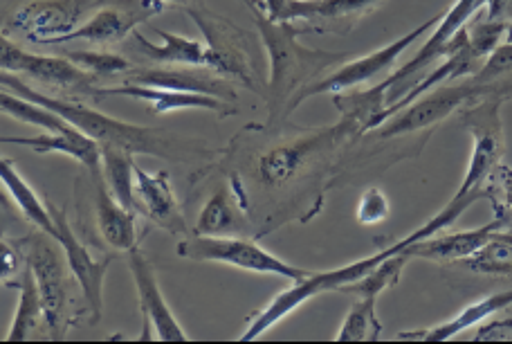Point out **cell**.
<instances>
[{
  "label": "cell",
  "instance_id": "6da1fadb",
  "mask_svg": "<svg viewBox=\"0 0 512 344\" xmlns=\"http://www.w3.org/2000/svg\"><path fill=\"white\" fill-rule=\"evenodd\" d=\"M250 7L261 41L268 50L270 79L265 84V102L270 120L283 122L297 108V97L317 75L346 61V52L310 50L297 39L295 25L277 23L265 14L261 0H243Z\"/></svg>",
  "mask_w": 512,
  "mask_h": 344
},
{
  "label": "cell",
  "instance_id": "7a4b0ae2",
  "mask_svg": "<svg viewBox=\"0 0 512 344\" xmlns=\"http://www.w3.org/2000/svg\"><path fill=\"white\" fill-rule=\"evenodd\" d=\"M0 81H3V88L12 90V93L30 99V102H36L45 108H52L54 113L66 117L72 126H77L81 133H86L88 138L97 140L102 147L104 144H113V147H122L133 153H146V156H160V158L180 156L176 144H173L160 129L128 124L102 111H95V108H90L86 104H77V102H70V99L39 93V90L30 88V84H25L21 77L12 75V72H3Z\"/></svg>",
  "mask_w": 512,
  "mask_h": 344
},
{
  "label": "cell",
  "instance_id": "3957f363",
  "mask_svg": "<svg viewBox=\"0 0 512 344\" xmlns=\"http://www.w3.org/2000/svg\"><path fill=\"white\" fill-rule=\"evenodd\" d=\"M360 135V126L340 115V122L324 129H306L297 138L274 144L256 160V178L268 189H283L306 176L317 162H326L346 140Z\"/></svg>",
  "mask_w": 512,
  "mask_h": 344
},
{
  "label": "cell",
  "instance_id": "277c9868",
  "mask_svg": "<svg viewBox=\"0 0 512 344\" xmlns=\"http://www.w3.org/2000/svg\"><path fill=\"white\" fill-rule=\"evenodd\" d=\"M407 243L409 239L405 237L402 241L393 243V246H389L387 250H380L367 259H358L353 261V264H346L335 270H319V273L313 270V275L301 279V282H292L290 288L281 291L270 304H265V309L250 315L248 327H245V331L239 336V342H252L256 338H261L263 333H268L274 327V324H279L283 318H288L290 313H295L299 306H304L306 302L313 300V297L342 291L344 286L358 282L360 277L369 275L373 268L380 266L384 259L402 252V248H405Z\"/></svg>",
  "mask_w": 512,
  "mask_h": 344
},
{
  "label": "cell",
  "instance_id": "5b68a950",
  "mask_svg": "<svg viewBox=\"0 0 512 344\" xmlns=\"http://www.w3.org/2000/svg\"><path fill=\"white\" fill-rule=\"evenodd\" d=\"M483 5H486V0H456V3L443 14L434 34L429 36V41L420 48V52L414 59L407 61L405 66L398 68L387 79L378 81L376 86H371L369 90H362V95L367 97V102L373 108H376L378 115L384 111V108H391L393 104H398L400 99L427 75L429 66H432L436 59L445 57L447 43H450L454 36L472 21V16L477 14Z\"/></svg>",
  "mask_w": 512,
  "mask_h": 344
},
{
  "label": "cell",
  "instance_id": "8992f818",
  "mask_svg": "<svg viewBox=\"0 0 512 344\" xmlns=\"http://www.w3.org/2000/svg\"><path fill=\"white\" fill-rule=\"evenodd\" d=\"M18 246H21L27 266L32 268L36 284H39L48 338L54 342H63L70 327L68 291L72 277L66 261V252H63L57 239L45 232L30 234V237L18 241Z\"/></svg>",
  "mask_w": 512,
  "mask_h": 344
},
{
  "label": "cell",
  "instance_id": "52a82bcc",
  "mask_svg": "<svg viewBox=\"0 0 512 344\" xmlns=\"http://www.w3.org/2000/svg\"><path fill=\"white\" fill-rule=\"evenodd\" d=\"M506 99L510 97L497 93L463 108L461 124L472 135V153L463 183L456 189L459 196H468L483 189L492 171L504 158L506 140L504 126H501V106H504Z\"/></svg>",
  "mask_w": 512,
  "mask_h": 344
},
{
  "label": "cell",
  "instance_id": "ba28073f",
  "mask_svg": "<svg viewBox=\"0 0 512 344\" xmlns=\"http://www.w3.org/2000/svg\"><path fill=\"white\" fill-rule=\"evenodd\" d=\"M178 257L189 261H214L234 268L250 270L259 275H279L288 282H301L313 270L292 266L272 252L263 250L259 243L245 237H203V234H189L180 239L176 246Z\"/></svg>",
  "mask_w": 512,
  "mask_h": 344
},
{
  "label": "cell",
  "instance_id": "9c48e42d",
  "mask_svg": "<svg viewBox=\"0 0 512 344\" xmlns=\"http://www.w3.org/2000/svg\"><path fill=\"white\" fill-rule=\"evenodd\" d=\"M441 18H443V14L427 18L425 23L416 25L414 30L407 32L405 36L391 41L389 45H382L380 50L367 54V57L346 61V63H342V66H337L331 75L317 79L315 84H310L306 90H301V95L297 97V106L304 104L306 99L315 97V95L346 93L349 88L367 84V81L376 79L380 75H387V72L396 66V61L402 57V52H407V48H411V45H414L420 36H425L434 25L441 23Z\"/></svg>",
  "mask_w": 512,
  "mask_h": 344
},
{
  "label": "cell",
  "instance_id": "30bf717a",
  "mask_svg": "<svg viewBox=\"0 0 512 344\" xmlns=\"http://www.w3.org/2000/svg\"><path fill=\"white\" fill-rule=\"evenodd\" d=\"M0 66L3 72L30 77L52 90H63L70 95H84L102 99V88L97 77L88 75L66 57H43V54L27 52L9 39L0 41Z\"/></svg>",
  "mask_w": 512,
  "mask_h": 344
},
{
  "label": "cell",
  "instance_id": "8fae6325",
  "mask_svg": "<svg viewBox=\"0 0 512 344\" xmlns=\"http://www.w3.org/2000/svg\"><path fill=\"white\" fill-rule=\"evenodd\" d=\"M128 268H131L137 297H140V311L144 322V331L135 338V342L153 338H158L160 342H189V336L182 331L176 315L169 309V302L164 300L155 268L137 246L128 250Z\"/></svg>",
  "mask_w": 512,
  "mask_h": 344
},
{
  "label": "cell",
  "instance_id": "7c38bea8",
  "mask_svg": "<svg viewBox=\"0 0 512 344\" xmlns=\"http://www.w3.org/2000/svg\"><path fill=\"white\" fill-rule=\"evenodd\" d=\"M54 223H57V241L61 243L63 252H66V261L70 266L72 279L79 284L81 293H84V300L90 311V324H97L102 320L104 313V282H106V270L111 266V257L104 261H97L90 255L88 248L77 239V234L72 232L66 214L59 207L50 205Z\"/></svg>",
  "mask_w": 512,
  "mask_h": 344
},
{
  "label": "cell",
  "instance_id": "4fadbf2b",
  "mask_svg": "<svg viewBox=\"0 0 512 344\" xmlns=\"http://www.w3.org/2000/svg\"><path fill=\"white\" fill-rule=\"evenodd\" d=\"M164 0H117L115 5L102 7L88 23L79 25L75 32L68 34L66 41H90L99 45L117 43L124 36L133 34L137 23L149 21L151 16L160 14Z\"/></svg>",
  "mask_w": 512,
  "mask_h": 344
},
{
  "label": "cell",
  "instance_id": "5bb4252c",
  "mask_svg": "<svg viewBox=\"0 0 512 344\" xmlns=\"http://www.w3.org/2000/svg\"><path fill=\"white\" fill-rule=\"evenodd\" d=\"M77 21V0H36L18 9L9 27L36 43H61L77 30Z\"/></svg>",
  "mask_w": 512,
  "mask_h": 344
},
{
  "label": "cell",
  "instance_id": "9a60e30c",
  "mask_svg": "<svg viewBox=\"0 0 512 344\" xmlns=\"http://www.w3.org/2000/svg\"><path fill=\"white\" fill-rule=\"evenodd\" d=\"M135 212L142 214L158 228L171 234H187L185 216L180 212V205L173 194L171 180L167 171H155L149 174L142 167L135 165Z\"/></svg>",
  "mask_w": 512,
  "mask_h": 344
},
{
  "label": "cell",
  "instance_id": "2e32d148",
  "mask_svg": "<svg viewBox=\"0 0 512 344\" xmlns=\"http://www.w3.org/2000/svg\"><path fill=\"white\" fill-rule=\"evenodd\" d=\"M382 0H261L272 21L277 23H340L353 21Z\"/></svg>",
  "mask_w": 512,
  "mask_h": 344
},
{
  "label": "cell",
  "instance_id": "e0dca14e",
  "mask_svg": "<svg viewBox=\"0 0 512 344\" xmlns=\"http://www.w3.org/2000/svg\"><path fill=\"white\" fill-rule=\"evenodd\" d=\"M218 72H203V68L191 66H158L153 68H131L126 72L128 84H140L164 90H182V93H203L221 99H234V88L216 77Z\"/></svg>",
  "mask_w": 512,
  "mask_h": 344
},
{
  "label": "cell",
  "instance_id": "ac0fdd59",
  "mask_svg": "<svg viewBox=\"0 0 512 344\" xmlns=\"http://www.w3.org/2000/svg\"><path fill=\"white\" fill-rule=\"evenodd\" d=\"M508 228L510 223L506 219L495 216V221L481 225V228L450 232V234H441V237H427V239H418L414 243H407V246L402 248V252H405L409 259L441 261V264H447V261H463L472 257L474 252H479L490 239H495V234L499 230H508Z\"/></svg>",
  "mask_w": 512,
  "mask_h": 344
},
{
  "label": "cell",
  "instance_id": "d6986e66",
  "mask_svg": "<svg viewBox=\"0 0 512 344\" xmlns=\"http://www.w3.org/2000/svg\"><path fill=\"white\" fill-rule=\"evenodd\" d=\"M155 32H158L164 39L162 45H153L151 41H146L137 30L131 34L135 48H140V52L149 61L162 63V66L207 68V70L218 72V75H223V61L209 43L187 39V36L171 34L164 30H155Z\"/></svg>",
  "mask_w": 512,
  "mask_h": 344
},
{
  "label": "cell",
  "instance_id": "ffe728a7",
  "mask_svg": "<svg viewBox=\"0 0 512 344\" xmlns=\"http://www.w3.org/2000/svg\"><path fill=\"white\" fill-rule=\"evenodd\" d=\"M104 97H133L146 102L151 106L155 115L173 113V111H189V108H198V111H214L221 117L234 115L236 108L227 104V99L203 95V93H182V90H164V88H151L140 84H124L113 88H102Z\"/></svg>",
  "mask_w": 512,
  "mask_h": 344
},
{
  "label": "cell",
  "instance_id": "44dd1931",
  "mask_svg": "<svg viewBox=\"0 0 512 344\" xmlns=\"http://www.w3.org/2000/svg\"><path fill=\"white\" fill-rule=\"evenodd\" d=\"M510 306H512V288H508V291H499V293H490L486 297H481V300L465 306L461 313H456L452 320L436 324V327H432V329L402 331V333H398V338L400 340H416V342H445V340L461 336L463 331L479 327L481 322H486L488 318H492V315L510 309Z\"/></svg>",
  "mask_w": 512,
  "mask_h": 344
},
{
  "label": "cell",
  "instance_id": "7402d4cb",
  "mask_svg": "<svg viewBox=\"0 0 512 344\" xmlns=\"http://www.w3.org/2000/svg\"><path fill=\"white\" fill-rule=\"evenodd\" d=\"M95 185V216L97 228L102 232L104 241L113 250L128 252L135 248L137 243V230H135V216L137 212L128 210L106 187L104 176H93Z\"/></svg>",
  "mask_w": 512,
  "mask_h": 344
},
{
  "label": "cell",
  "instance_id": "603a6c76",
  "mask_svg": "<svg viewBox=\"0 0 512 344\" xmlns=\"http://www.w3.org/2000/svg\"><path fill=\"white\" fill-rule=\"evenodd\" d=\"M191 18H194L196 25L200 30L205 32V39L207 43L212 45L214 52L221 57L223 61V75H234L239 77L241 81H245L250 88H254V79H252V72L248 68V52L241 48V39L243 34L239 32L236 36L227 34L232 30L230 23H223L214 18L212 14L207 12V9H189Z\"/></svg>",
  "mask_w": 512,
  "mask_h": 344
},
{
  "label": "cell",
  "instance_id": "cb8c5ba5",
  "mask_svg": "<svg viewBox=\"0 0 512 344\" xmlns=\"http://www.w3.org/2000/svg\"><path fill=\"white\" fill-rule=\"evenodd\" d=\"M5 144H21L36 153H63L81 162L90 176H102V144L79 129L72 133H41L34 138H3Z\"/></svg>",
  "mask_w": 512,
  "mask_h": 344
},
{
  "label": "cell",
  "instance_id": "d4e9b609",
  "mask_svg": "<svg viewBox=\"0 0 512 344\" xmlns=\"http://www.w3.org/2000/svg\"><path fill=\"white\" fill-rule=\"evenodd\" d=\"M0 180H3V187L7 189V194L12 196V201L18 205V210L23 212V216L30 223H34L39 232L50 234V237L57 239V223H54V216L50 205H45L39 194L34 192V187L27 183V180L21 176V171L14 167V162L9 158L0 160Z\"/></svg>",
  "mask_w": 512,
  "mask_h": 344
},
{
  "label": "cell",
  "instance_id": "484cf974",
  "mask_svg": "<svg viewBox=\"0 0 512 344\" xmlns=\"http://www.w3.org/2000/svg\"><path fill=\"white\" fill-rule=\"evenodd\" d=\"M248 230V219L236 207L232 194L225 187H221L205 203L191 234H203V237H245Z\"/></svg>",
  "mask_w": 512,
  "mask_h": 344
},
{
  "label": "cell",
  "instance_id": "4316f807",
  "mask_svg": "<svg viewBox=\"0 0 512 344\" xmlns=\"http://www.w3.org/2000/svg\"><path fill=\"white\" fill-rule=\"evenodd\" d=\"M21 291V297H18V306H16V315L12 320V327H9V333L5 336V342H27L36 336V331L41 329V324H45V311H43V297L39 291V284H36L32 268L27 266L21 273V279L14 282Z\"/></svg>",
  "mask_w": 512,
  "mask_h": 344
},
{
  "label": "cell",
  "instance_id": "83f0119b",
  "mask_svg": "<svg viewBox=\"0 0 512 344\" xmlns=\"http://www.w3.org/2000/svg\"><path fill=\"white\" fill-rule=\"evenodd\" d=\"M133 151L104 144L102 147V176L111 194L128 210L135 212V162Z\"/></svg>",
  "mask_w": 512,
  "mask_h": 344
},
{
  "label": "cell",
  "instance_id": "f1b7e54d",
  "mask_svg": "<svg viewBox=\"0 0 512 344\" xmlns=\"http://www.w3.org/2000/svg\"><path fill=\"white\" fill-rule=\"evenodd\" d=\"M0 106H3L5 115H12L14 120L30 124V126H39V129H45L50 133H72L77 131V126H72L66 117H61L59 113H54L52 108H45L36 102H30L16 93H9L5 88L3 95H0Z\"/></svg>",
  "mask_w": 512,
  "mask_h": 344
},
{
  "label": "cell",
  "instance_id": "f546056e",
  "mask_svg": "<svg viewBox=\"0 0 512 344\" xmlns=\"http://www.w3.org/2000/svg\"><path fill=\"white\" fill-rule=\"evenodd\" d=\"M376 297H358V304L346 315L335 342H378L382 324L376 313Z\"/></svg>",
  "mask_w": 512,
  "mask_h": 344
},
{
  "label": "cell",
  "instance_id": "4dcf8cb0",
  "mask_svg": "<svg viewBox=\"0 0 512 344\" xmlns=\"http://www.w3.org/2000/svg\"><path fill=\"white\" fill-rule=\"evenodd\" d=\"M409 257L405 252H398V255H391L382 261L380 266H376L371 270L369 275L360 277L358 282H353L349 286L342 288V293L346 295H355V297H378L387 291V288L396 286L398 279L402 275V270L407 268Z\"/></svg>",
  "mask_w": 512,
  "mask_h": 344
},
{
  "label": "cell",
  "instance_id": "1f68e13d",
  "mask_svg": "<svg viewBox=\"0 0 512 344\" xmlns=\"http://www.w3.org/2000/svg\"><path fill=\"white\" fill-rule=\"evenodd\" d=\"M463 266L472 270V273L510 277L512 275V243L499 237L490 239L479 252H474L472 257L463 259Z\"/></svg>",
  "mask_w": 512,
  "mask_h": 344
},
{
  "label": "cell",
  "instance_id": "d6a6232c",
  "mask_svg": "<svg viewBox=\"0 0 512 344\" xmlns=\"http://www.w3.org/2000/svg\"><path fill=\"white\" fill-rule=\"evenodd\" d=\"M63 57L70 59L75 66L86 70L88 75L93 77H115V75H126L128 70L133 68V63L128 61L122 54L115 52H95V50H66Z\"/></svg>",
  "mask_w": 512,
  "mask_h": 344
},
{
  "label": "cell",
  "instance_id": "836d02e7",
  "mask_svg": "<svg viewBox=\"0 0 512 344\" xmlns=\"http://www.w3.org/2000/svg\"><path fill=\"white\" fill-rule=\"evenodd\" d=\"M486 198L495 205V214L512 225V167L499 162L486 183Z\"/></svg>",
  "mask_w": 512,
  "mask_h": 344
},
{
  "label": "cell",
  "instance_id": "e575fe53",
  "mask_svg": "<svg viewBox=\"0 0 512 344\" xmlns=\"http://www.w3.org/2000/svg\"><path fill=\"white\" fill-rule=\"evenodd\" d=\"M391 214L389 196L382 192L380 187H369L367 192L360 196L358 210H355V219L360 225H378L387 221Z\"/></svg>",
  "mask_w": 512,
  "mask_h": 344
},
{
  "label": "cell",
  "instance_id": "d590c367",
  "mask_svg": "<svg viewBox=\"0 0 512 344\" xmlns=\"http://www.w3.org/2000/svg\"><path fill=\"white\" fill-rule=\"evenodd\" d=\"M506 77H512V43L508 41L488 54L483 66L474 75V81H479V84H495V81Z\"/></svg>",
  "mask_w": 512,
  "mask_h": 344
},
{
  "label": "cell",
  "instance_id": "8d00e7d4",
  "mask_svg": "<svg viewBox=\"0 0 512 344\" xmlns=\"http://www.w3.org/2000/svg\"><path fill=\"white\" fill-rule=\"evenodd\" d=\"M472 342H512V318L486 320L472 333Z\"/></svg>",
  "mask_w": 512,
  "mask_h": 344
},
{
  "label": "cell",
  "instance_id": "74e56055",
  "mask_svg": "<svg viewBox=\"0 0 512 344\" xmlns=\"http://www.w3.org/2000/svg\"><path fill=\"white\" fill-rule=\"evenodd\" d=\"M479 12L481 18H488V21L512 23V0H486Z\"/></svg>",
  "mask_w": 512,
  "mask_h": 344
},
{
  "label": "cell",
  "instance_id": "f35d334b",
  "mask_svg": "<svg viewBox=\"0 0 512 344\" xmlns=\"http://www.w3.org/2000/svg\"><path fill=\"white\" fill-rule=\"evenodd\" d=\"M495 237H499V239H504V241H508V243H512V230H499Z\"/></svg>",
  "mask_w": 512,
  "mask_h": 344
},
{
  "label": "cell",
  "instance_id": "ab89813d",
  "mask_svg": "<svg viewBox=\"0 0 512 344\" xmlns=\"http://www.w3.org/2000/svg\"><path fill=\"white\" fill-rule=\"evenodd\" d=\"M164 3H176V5H189L191 0H164Z\"/></svg>",
  "mask_w": 512,
  "mask_h": 344
},
{
  "label": "cell",
  "instance_id": "60d3db41",
  "mask_svg": "<svg viewBox=\"0 0 512 344\" xmlns=\"http://www.w3.org/2000/svg\"><path fill=\"white\" fill-rule=\"evenodd\" d=\"M506 41L512 43V23H508V30H506Z\"/></svg>",
  "mask_w": 512,
  "mask_h": 344
}]
</instances>
